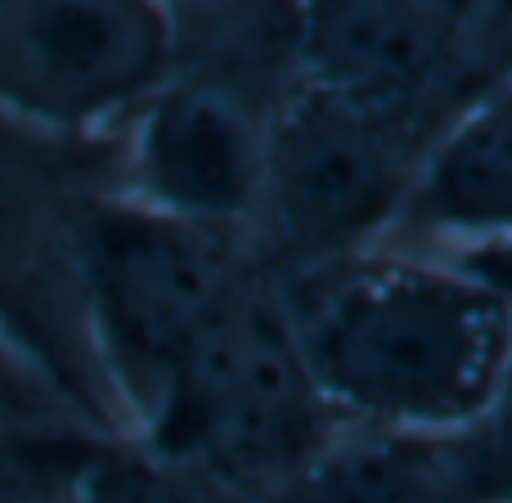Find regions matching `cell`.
<instances>
[{
    "mask_svg": "<svg viewBox=\"0 0 512 503\" xmlns=\"http://www.w3.org/2000/svg\"><path fill=\"white\" fill-rule=\"evenodd\" d=\"M261 503H472V490L454 436H405L346 423Z\"/></svg>",
    "mask_w": 512,
    "mask_h": 503,
    "instance_id": "obj_11",
    "label": "cell"
},
{
    "mask_svg": "<svg viewBox=\"0 0 512 503\" xmlns=\"http://www.w3.org/2000/svg\"><path fill=\"white\" fill-rule=\"evenodd\" d=\"M41 432H90L68 414L59 396L0 342V436H41Z\"/></svg>",
    "mask_w": 512,
    "mask_h": 503,
    "instance_id": "obj_15",
    "label": "cell"
},
{
    "mask_svg": "<svg viewBox=\"0 0 512 503\" xmlns=\"http://www.w3.org/2000/svg\"><path fill=\"white\" fill-rule=\"evenodd\" d=\"M274 117L194 77H171L126 122V194L162 216L252 234Z\"/></svg>",
    "mask_w": 512,
    "mask_h": 503,
    "instance_id": "obj_8",
    "label": "cell"
},
{
    "mask_svg": "<svg viewBox=\"0 0 512 503\" xmlns=\"http://www.w3.org/2000/svg\"><path fill=\"white\" fill-rule=\"evenodd\" d=\"M391 234L414 243L512 239V72L423 158Z\"/></svg>",
    "mask_w": 512,
    "mask_h": 503,
    "instance_id": "obj_9",
    "label": "cell"
},
{
    "mask_svg": "<svg viewBox=\"0 0 512 503\" xmlns=\"http://www.w3.org/2000/svg\"><path fill=\"white\" fill-rule=\"evenodd\" d=\"M342 427L261 265L198 333L135 441L234 503H261Z\"/></svg>",
    "mask_w": 512,
    "mask_h": 503,
    "instance_id": "obj_3",
    "label": "cell"
},
{
    "mask_svg": "<svg viewBox=\"0 0 512 503\" xmlns=\"http://www.w3.org/2000/svg\"><path fill=\"white\" fill-rule=\"evenodd\" d=\"M45 503H234L207 481L153 459L140 441H99L81 472Z\"/></svg>",
    "mask_w": 512,
    "mask_h": 503,
    "instance_id": "obj_12",
    "label": "cell"
},
{
    "mask_svg": "<svg viewBox=\"0 0 512 503\" xmlns=\"http://www.w3.org/2000/svg\"><path fill=\"white\" fill-rule=\"evenodd\" d=\"M427 149L387 113L310 86L279 108L252 252L270 274L319 270L391 234Z\"/></svg>",
    "mask_w": 512,
    "mask_h": 503,
    "instance_id": "obj_5",
    "label": "cell"
},
{
    "mask_svg": "<svg viewBox=\"0 0 512 503\" xmlns=\"http://www.w3.org/2000/svg\"><path fill=\"white\" fill-rule=\"evenodd\" d=\"M459 265H463V270H472V274H481V279H490L495 288H504L508 297H512V239L508 243H495V248L468 252Z\"/></svg>",
    "mask_w": 512,
    "mask_h": 503,
    "instance_id": "obj_16",
    "label": "cell"
},
{
    "mask_svg": "<svg viewBox=\"0 0 512 503\" xmlns=\"http://www.w3.org/2000/svg\"><path fill=\"white\" fill-rule=\"evenodd\" d=\"M126 194V126L59 135L0 113V342L81 427L131 441L86 324L81 248L95 203Z\"/></svg>",
    "mask_w": 512,
    "mask_h": 503,
    "instance_id": "obj_2",
    "label": "cell"
},
{
    "mask_svg": "<svg viewBox=\"0 0 512 503\" xmlns=\"http://www.w3.org/2000/svg\"><path fill=\"white\" fill-rule=\"evenodd\" d=\"M256 270L248 234L176 221L131 194L95 203L81 248L86 324L131 441L198 333Z\"/></svg>",
    "mask_w": 512,
    "mask_h": 503,
    "instance_id": "obj_4",
    "label": "cell"
},
{
    "mask_svg": "<svg viewBox=\"0 0 512 503\" xmlns=\"http://www.w3.org/2000/svg\"><path fill=\"white\" fill-rule=\"evenodd\" d=\"M167 5L0 0V113L59 135L122 131L167 81Z\"/></svg>",
    "mask_w": 512,
    "mask_h": 503,
    "instance_id": "obj_7",
    "label": "cell"
},
{
    "mask_svg": "<svg viewBox=\"0 0 512 503\" xmlns=\"http://www.w3.org/2000/svg\"><path fill=\"white\" fill-rule=\"evenodd\" d=\"M108 436L95 432H41L0 436V503H45L81 472Z\"/></svg>",
    "mask_w": 512,
    "mask_h": 503,
    "instance_id": "obj_13",
    "label": "cell"
},
{
    "mask_svg": "<svg viewBox=\"0 0 512 503\" xmlns=\"http://www.w3.org/2000/svg\"><path fill=\"white\" fill-rule=\"evenodd\" d=\"M301 72L387 113L432 153L512 72V0L301 5Z\"/></svg>",
    "mask_w": 512,
    "mask_h": 503,
    "instance_id": "obj_6",
    "label": "cell"
},
{
    "mask_svg": "<svg viewBox=\"0 0 512 503\" xmlns=\"http://www.w3.org/2000/svg\"><path fill=\"white\" fill-rule=\"evenodd\" d=\"M171 77L221 86L279 117L301 90V5L225 0V5H167Z\"/></svg>",
    "mask_w": 512,
    "mask_h": 503,
    "instance_id": "obj_10",
    "label": "cell"
},
{
    "mask_svg": "<svg viewBox=\"0 0 512 503\" xmlns=\"http://www.w3.org/2000/svg\"><path fill=\"white\" fill-rule=\"evenodd\" d=\"M319 396L351 427L459 436L486 414L512 342V297L414 252L369 248L274 274Z\"/></svg>",
    "mask_w": 512,
    "mask_h": 503,
    "instance_id": "obj_1",
    "label": "cell"
},
{
    "mask_svg": "<svg viewBox=\"0 0 512 503\" xmlns=\"http://www.w3.org/2000/svg\"><path fill=\"white\" fill-rule=\"evenodd\" d=\"M472 503H512V342L486 414L454 436Z\"/></svg>",
    "mask_w": 512,
    "mask_h": 503,
    "instance_id": "obj_14",
    "label": "cell"
}]
</instances>
